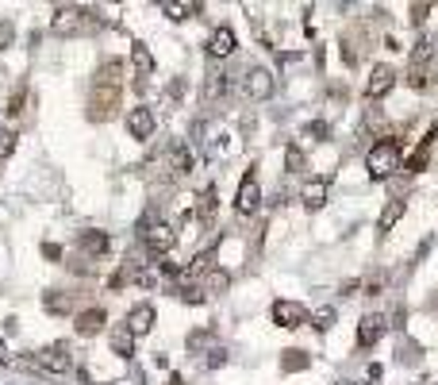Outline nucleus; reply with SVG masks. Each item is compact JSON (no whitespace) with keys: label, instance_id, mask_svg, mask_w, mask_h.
<instances>
[{"label":"nucleus","instance_id":"10","mask_svg":"<svg viewBox=\"0 0 438 385\" xmlns=\"http://www.w3.org/2000/svg\"><path fill=\"white\" fill-rule=\"evenodd\" d=\"M154 127H158V120H154V112H150L146 105H139V108L127 112V131H131V139H142V143H146V139L154 135Z\"/></svg>","mask_w":438,"mask_h":385},{"label":"nucleus","instance_id":"20","mask_svg":"<svg viewBox=\"0 0 438 385\" xmlns=\"http://www.w3.org/2000/svg\"><path fill=\"white\" fill-rule=\"evenodd\" d=\"M193 285L204 289V297H208V293H227V285H231V274H227V270H219V266H212L208 274H200Z\"/></svg>","mask_w":438,"mask_h":385},{"label":"nucleus","instance_id":"31","mask_svg":"<svg viewBox=\"0 0 438 385\" xmlns=\"http://www.w3.org/2000/svg\"><path fill=\"white\" fill-rule=\"evenodd\" d=\"M166 12H169V20H185V16H188V12H196V8L181 4V0H166Z\"/></svg>","mask_w":438,"mask_h":385},{"label":"nucleus","instance_id":"22","mask_svg":"<svg viewBox=\"0 0 438 385\" xmlns=\"http://www.w3.org/2000/svg\"><path fill=\"white\" fill-rule=\"evenodd\" d=\"M404 216V201H388L385 204V212H380V220H377V236H388L392 231V223Z\"/></svg>","mask_w":438,"mask_h":385},{"label":"nucleus","instance_id":"2","mask_svg":"<svg viewBox=\"0 0 438 385\" xmlns=\"http://www.w3.org/2000/svg\"><path fill=\"white\" fill-rule=\"evenodd\" d=\"M365 170L373 181H388L396 170H404V150H400V139L396 135H380L365 154Z\"/></svg>","mask_w":438,"mask_h":385},{"label":"nucleus","instance_id":"19","mask_svg":"<svg viewBox=\"0 0 438 385\" xmlns=\"http://www.w3.org/2000/svg\"><path fill=\"white\" fill-rule=\"evenodd\" d=\"M108 343H112V351H116L119 359H131V354H135V332H131L127 324H116V327H112Z\"/></svg>","mask_w":438,"mask_h":385},{"label":"nucleus","instance_id":"18","mask_svg":"<svg viewBox=\"0 0 438 385\" xmlns=\"http://www.w3.org/2000/svg\"><path fill=\"white\" fill-rule=\"evenodd\" d=\"M235 46H239V39H235L231 27H215L212 39H208V54H212V58H231Z\"/></svg>","mask_w":438,"mask_h":385},{"label":"nucleus","instance_id":"7","mask_svg":"<svg viewBox=\"0 0 438 385\" xmlns=\"http://www.w3.org/2000/svg\"><path fill=\"white\" fill-rule=\"evenodd\" d=\"M108 247H112V239H108V231H97V228H89V231H81L78 243H73V250H78V258L85 262V270H89V262H97L108 255Z\"/></svg>","mask_w":438,"mask_h":385},{"label":"nucleus","instance_id":"23","mask_svg":"<svg viewBox=\"0 0 438 385\" xmlns=\"http://www.w3.org/2000/svg\"><path fill=\"white\" fill-rule=\"evenodd\" d=\"M193 216H196L200 223H208V220L215 216V189H212V185H208V189L196 196V209H193Z\"/></svg>","mask_w":438,"mask_h":385},{"label":"nucleus","instance_id":"4","mask_svg":"<svg viewBox=\"0 0 438 385\" xmlns=\"http://www.w3.org/2000/svg\"><path fill=\"white\" fill-rule=\"evenodd\" d=\"M54 35H92L100 31V16L92 12V8H58V16H54Z\"/></svg>","mask_w":438,"mask_h":385},{"label":"nucleus","instance_id":"11","mask_svg":"<svg viewBox=\"0 0 438 385\" xmlns=\"http://www.w3.org/2000/svg\"><path fill=\"white\" fill-rule=\"evenodd\" d=\"M385 332H388L385 316H361V324H358V347H361V351H373Z\"/></svg>","mask_w":438,"mask_h":385},{"label":"nucleus","instance_id":"13","mask_svg":"<svg viewBox=\"0 0 438 385\" xmlns=\"http://www.w3.org/2000/svg\"><path fill=\"white\" fill-rule=\"evenodd\" d=\"M242 93L250 100H269V93H273V73L269 70H250L242 78Z\"/></svg>","mask_w":438,"mask_h":385},{"label":"nucleus","instance_id":"21","mask_svg":"<svg viewBox=\"0 0 438 385\" xmlns=\"http://www.w3.org/2000/svg\"><path fill=\"white\" fill-rule=\"evenodd\" d=\"M131 65H135V78L139 85H146V78L154 73V58H150L146 43H135V51H131Z\"/></svg>","mask_w":438,"mask_h":385},{"label":"nucleus","instance_id":"35","mask_svg":"<svg viewBox=\"0 0 438 385\" xmlns=\"http://www.w3.org/2000/svg\"><path fill=\"white\" fill-rule=\"evenodd\" d=\"M342 385H361V381H342Z\"/></svg>","mask_w":438,"mask_h":385},{"label":"nucleus","instance_id":"3","mask_svg":"<svg viewBox=\"0 0 438 385\" xmlns=\"http://www.w3.org/2000/svg\"><path fill=\"white\" fill-rule=\"evenodd\" d=\"M139 239H142V247H146L154 258H166L169 250L177 247V231H173V223L158 220V216H146V220L139 223Z\"/></svg>","mask_w":438,"mask_h":385},{"label":"nucleus","instance_id":"16","mask_svg":"<svg viewBox=\"0 0 438 385\" xmlns=\"http://www.w3.org/2000/svg\"><path fill=\"white\" fill-rule=\"evenodd\" d=\"M43 308H46L50 316H73V308H78V293L50 289V293H43Z\"/></svg>","mask_w":438,"mask_h":385},{"label":"nucleus","instance_id":"25","mask_svg":"<svg viewBox=\"0 0 438 385\" xmlns=\"http://www.w3.org/2000/svg\"><path fill=\"white\" fill-rule=\"evenodd\" d=\"M427 162H431V143H419V150L404 162V174H423Z\"/></svg>","mask_w":438,"mask_h":385},{"label":"nucleus","instance_id":"27","mask_svg":"<svg viewBox=\"0 0 438 385\" xmlns=\"http://www.w3.org/2000/svg\"><path fill=\"white\" fill-rule=\"evenodd\" d=\"M335 308H319L316 316H311V327H316V332H331V327H335Z\"/></svg>","mask_w":438,"mask_h":385},{"label":"nucleus","instance_id":"26","mask_svg":"<svg viewBox=\"0 0 438 385\" xmlns=\"http://www.w3.org/2000/svg\"><path fill=\"white\" fill-rule=\"evenodd\" d=\"M284 170H289V174H304V170H308V158H304L297 147H289V150H284Z\"/></svg>","mask_w":438,"mask_h":385},{"label":"nucleus","instance_id":"36","mask_svg":"<svg viewBox=\"0 0 438 385\" xmlns=\"http://www.w3.org/2000/svg\"><path fill=\"white\" fill-rule=\"evenodd\" d=\"M434 51H438V35H434Z\"/></svg>","mask_w":438,"mask_h":385},{"label":"nucleus","instance_id":"29","mask_svg":"<svg viewBox=\"0 0 438 385\" xmlns=\"http://www.w3.org/2000/svg\"><path fill=\"white\" fill-rule=\"evenodd\" d=\"M431 51H434V43H431V39H419V43H415V51H412V65H427Z\"/></svg>","mask_w":438,"mask_h":385},{"label":"nucleus","instance_id":"24","mask_svg":"<svg viewBox=\"0 0 438 385\" xmlns=\"http://www.w3.org/2000/svg\"><path fill=\"white\" fill-rule=\"evenodd\" d=\"M311 366V359H308V351H297V347H292V351H284L281 354V370L284 374H297V370H308Z\"/></svg>","mask_w":438,"mask_h":385},{"label":"nucleus","instance_id":"1","mask_svg":"<svg viewBox=\"0 0 438 385\" xmlns=\"http://www.w3.org/2000/svg\"><path fill=\"white\" fill-rule=\"evenodd\" d=\"M119 100H123V62L119 58H108L97 70V78H92V89H89V120H92V124H108V120L119 112Z\"/></svg>","mask_w":438,"mask_h":385},{"label":"nucleus","instance_id":"12","mask_svg":"<svg viewBox=\"0 0 438 385\" xmlns=\"http://www.w3.org/2000/svg\"><path fill=\"white\" fill-rule=\"evenodd\" d=\"M161 158H166V170H169V177H185L188 170H193V150H188L185 143H169Z\"/></svg>","mask_w":438,"mask_h":385},{"label":"nucleus","instance_id":"28","mask_svg":"<svg viewBox=\"0 0 438 385\" xmlns=\"http://www.w3.org/2000/svg\"><path fill=\"white\" fill-rule=\"evenodd\" d=\"M12 150H16V131H8V127H0V166L12 158Z\"/></svg>","mask_w":438,"mask_h":385},{"label":"nucleus","instance_id":"34","mask_svg":"<svg viewBox=\"0 0 438 385\" xmlns=\"http://www.w3.org/2000/svg\"><path fill=\"white\" fill-rule=\"evenodd\" d=\"M8 35H12V23H0V46L8 43Z\"/></svg>","mask_w":438,"mask_h":385},{"label":"nucleus","instance_id":"32","mask_svg":"<svg viewBox=\"0 0 438 385\" xmlns=\"http://www.w3.org/2000/svg\"><path fill=\"white\" fill-rule=\"evenodd\" d=\"M212 335H215L212 327H204V332H193V335H188V347H193V351H200V347H204L208 339H212Z\"/></svg>","mask_w":438,"mask_h":385},{"label":"nucleus","instance_id":"33","mask_svg":"<svg viewBox=\"0 0 438 385\" xmlns=\"http://www.w3.org/2000/svg\"><path fill=\"white\" fill-rule=\"evenodd\" d=\"M308 135H311V139H319V143H323V139L331 135V124H323V120H316V124H308Z\"/></svg>","mask_w":438,"mask_h":385},{"label":"nucleus","instance_id":"9","mask_svg":"<svg viewBox=\"0 0 438 385\" xmlns=\"http://www.w3.org/2000/svg\"><path fill=\"white\" fill-rule=\"evenodd\" d=\"M392 85H396L392 65H373V73H369V81H365V100H380L385 93H392Z\"/></svg>","mask_w":438,"mask_h":385},{"label":"nucleus","instance_id":"15","mask_svg":"<svg viewBox=\"0 0 438 385\" xmlns=\"http://www.w3.org/2000/svg\"><path fill=\"white\" fill-rule=\"evenodd\" d=\"M154 320H158L154 305H135V308L127 312V320H123V324H127L131 332H135V339H139V335H150V332H154Z\"/></svg>","mask_w":438,"mask_h":385},{"label":"nucleus","instance_id":"30","mask_svg":"<svg viewBox=\"0 0 438 385\" xmlns=\"http://www.w3.org/2000/svg\"><path fill=\"white\" fill-rule=\"evenodd\" d=\"M27 97H31V93L27 89H16V97H8V116H23V105H27Z\"/></svg>","mask_w":438,"mask_h":385},{"label":"nucleus","instance_id":"8","mask_svg":"<svg viewBox=\"0 0 438 385\" xmlns=\"http://www.w3.org/2000/svg\"><path fill=\"white\" fill-rule=\"evenodd\" d=\"M273 324L277 327H304V324H311V312L300 305V300H273Z\"/></svg>","mask_w":438,"mask_h":385},{"label":"nucleus","instance_id":"5","mask_svg":"<svg viewBox=\"0 0 438 385\" xmlns=\"http://www.w3.org/2000/svg\"><path fill=\"white\" fill-rule=\"evenodd\" d=\"M31 366L35 370H46V374H70L73 370V354L65 343H50V347H39L31 354Z\"/></svg>","mask_w":438,"mask_h":385},{"label":"nucleus","instance_id":"6","mask_svg":"<svg viewBox=\"0 0 438 385\" xmlns=\"http://www.w3.org/2000/svg\"><path fill=\"white\" fill-rule=\"evenodd\" d=\"M258 209H262V181H258V166H250L239 181V193H235V212L254 216Z\"/></svg>","mask_w":438,"mask_h":385},{"label":"nucleus","instance_id":"14","mask_svg":"<svg viewBox=\"0 0 438 385\" xmlns=\"http://www.w3.org/2000/svg\"><path fill=\"white\" fill-rule=\"evenodd\" d=\"M327 196H331V181L327 177H308L304 181V189H300V201H304V209H323L327 204Z\"/></svg>","mask_w":438,"mask_h":385},{"label":"nucleus","instance_id":"17","mask_svg":"<svg viewBox=\"0 0 438 385\" xmlns=\"http://www.w3.org/2000/svg\"><path fill=\"white\" fill-rule=\"evenodd\" d=\"M104 324H108L104 308H85V312L73 316V332L78 335H97V332H104Z\"/></svg>","mask_w":438,"mask_h":385}]
</instances>
